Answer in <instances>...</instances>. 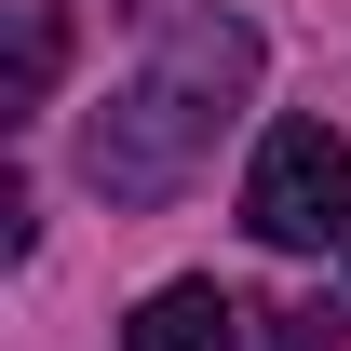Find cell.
Listing matches in <instances>:
<instances>
[{
	"instance_id": "7a4b0ae2",
	"label": "cell",
	"mask_w": 351,
	"mask_h": 351,
	"mask_svg": "<svg viewBox=\"0 0 351 351\" xmlns=\"http://www.w3.org/2000/svg\"><path fill=\"white\" fill-rule=\"evenodd\" d=\"M243 230H257L270 257H324L351 230V149L338 122H270L257 162H243Z\"/></svg>"
},
{
	"instance_id": "3957f363",
	"label": "cell",
	"mask_w": 351,
	"mask_h": 351,
	"mask_svg": "<svg viewBox=\"0 0 351 351\" xmlns=\"http://www.w3.org/2000/svg\"><path fill=\"white\" fill-rule=\"evenodd\" d=\"M122 351H243V311L217 284H149L135 324H122Z\"/></svg>"
},
{
	"instance_id": "5b68a950",
	"label": "cell",
	"mask_w": 351,
	"mask_h": 351,
	"mask_svg": "<svg viewBox=\"0 0 351 351\" xmlns=\"http://www.w3.org/2000/svg\"><path fill=\"white\" fill-rule=\"evenodd\" d=\"M338 338H351L338 298H284V311H270V351H338Z\"/></svg>"
},
{
	"instance_id": "6da1fadb",
	"label": "cell",
	"mask_w": 351,
	"mask_h": 351,
	"mask_svg": "<svg viewBox=\"0 0 351 351\" xmlns=\"http://www.w3.org/2000/svg\"><path fill=\"white\" fill-rule=\"evenodd\" d=\"M243 95H257V27H243V14H176L162 41H149V68H135V82L95 108V135H82L95 203H176L189 162L217 149V122Z\"/></svg>"
},
{
	"instance_id": "277c9868",
	"label": "cell",
	"mask_w": 351,
	"mask_h": 351,
	"mask_svg": "<svg viewBox=\"0 0 351 351\" xmlns=\"http://www.w3.org/2000/svg\"><path fill=\"white\" fill-rule=\"evenodd\" d=\"M0 41H14L0 108H41V95H54V68H68V14H54V0H0Z\"/></svg>"
}]
</instances>
